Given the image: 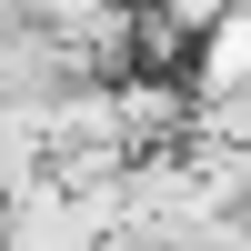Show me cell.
I'll return each mask as SVG.
<instances>
[{"instance_id": "3957f363", "label": "cell", "mask_w": 251, "mask_h": 251, "mask_svg": "<svg viewBox=\"0 0 251 251\" xmlns=\"http://www.w3.org/2000/svg\"><path fill=\"white\" fill-rule=\"evenodd\" d=\"M241 251H251V221H241Z\"/></svg>"}, {"instance_id": "6da1fadb", "label": "cell", "mask_w": 251, "mask_h": 251, "mask_svg": "<svg viewBox=\"0 0 251 251\" xmlns=\"http://www.w3.org/2000/svg\"><path fill=\"white\" fill-rule=\"evenodd\" d=\"M121 211L131 201H111V191H71V181H30V191L10 201V251H111L121 231Z\"/></svg>"}, {"instance_id": "7a4b0ae2", "label": "cell", "mask_w": 251, "mask_h": 251, "mask_svg": "<svg viewBox=\"0 0 251 251\" xmlns=\"http://www.w3.org/2000/svg\"><path fill=\"white\" fill-rule=\"evenodd\" d=\"M191 91H201V100L251 91V10H231V20H211V30H201V50H191Z\"/></svg>"}]
</instances>
